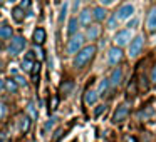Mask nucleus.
Wrapping results in <instances>:
<instances>
[{"instance_id": "nucleus-1", "label": "nucleus", "mask_w": 156, "mask_h": 142, "mask_svg": "<svg viewBox=\"0 0 156 142\" xmlns=\"http://www.w3.org/2000/svg\"><path fill=\"white\" fill-rule=\"evenodd\" d=\"M96 50H98V49H96V45H87V47L81 49V52H79V54L76 55V59H74V65L77 69L86 67V65H87L89 62L94 59Z\"/></svg>"}, {"instance_id": "nucleus-2", "label": "nucleus", "mask_w": 156, "mask_h": 142, "mask_svg": "<svg viewBox=\"0 0 156 142\" xmlns=\"http://www.w3.org/2000/svg\"><path fill=\"white\" fill-rule=\"evenodd\" d=\"M82 44H84V35L82 34H76V35H72L71 39H69V42H67V54H76L77 55L79 52H81V47H82Z\"/></svg>"}, {"instance_id": "nucleus-3", "label": "nucleus", "mask_w": 156, "mask_h": 142, "mask_svg": "<svg viewBox=\"0 0 156 142\" xmlns=\"http://www.w3.org/2000/svg\"><path fill=\"white\" fill-rule=\"evenodd\" d=\"M131 39H133V32L129 30V29H122V30H119L118 34L114 35V44L116 47H124V45L131 44Z\"/></svg>"}, {"instance_id": "nucleus-4", "label": "nucleus", "mask_w": 156, "mask_h": 142, "mask_svg": "<svg viewBox=\"0 0 156 142\" xmlns=\"http://www.w3.org/2000/svg\"><path fill=\"white\" fill-rule=\"evenodd\" d=\"M24 49H25V39H24V37H20V35H17V37H12L10 44H9V54L17 55V54H20Z\"/></svg>"}, {"instance_id": "nucleus-5", "label": "nucleus", "mask_w": 156, "mask_h": 142, "mask_svg": "<svg viewBox=\"0 0 156 142\" xmlns=\"http://www.w3.org/2000/svg\"><path fill=\"white\" fill-rule=\"evenodd\" d=\"M143 45H144V40H143L141 35H138V37H134L131 40V44H129V57L131 59H136L139 54H141L143 50Z\"/></svg>"}, {"instance_id": "nucleus-6", "label": "nucleus", "mask_w": 156, "mask_h": 142, "mask_svg": "<svg viewBox=\"0 0 156 142\" xmlns=\"http://www.w3.org/2000/svg\"><path fill=\"white\" fill-rule=\"evenodd\" d=\"M133 14H134V7H133L131 4H124L118 8V12H116L114 15H116V19H118V22H122V20L131 19Z\"/></svg>"}, {"instance_id": "nucleus-7", "label": "nucleus", "mask_w": 156, "mask_h": 142, "mask_svg": "<svg viewBox=\"0 0 156 142\" xmlns=\"http://www.w3.org/2000/svg\"><path fill=\"white\" fill-rule=\"evenodd\" d=\"M128 115H129V104L128 102H126V104H119L118 109H116V112H114V115H112V122H114V124H121Z\"/></svg>"}, {"instance_id": "nucleus-8", "label": "nucleus", "mask_w": 156, "mask_h": 142, "mask_svg": "<svg viewBox=\"0 0 156 142\" xmlns=\"http://www.w3.org/2000/svg\"><path fill=\"white\" fill-rule=\"evenodd\" d=\"M122 60V50L119 47H111L109 49V52H108V62L111 65H118L119 62Z\"/></svg>"}, {"instance_id": "nucleus-9", "label": "nucleus", "mask_w": 156, "mask_h": 142, "mask_svg": "<svg viewBox=\"0 0 156 142\" xmlns=\"http://www.w3.org/2000/svg\"><path fill=\"white\" fill-rule=\"evenodd\" d=\"M146 30L149 34H154L156 32V5L149 8L148 17H146Z\"/></svg>"}, {"instance_id": "nucleus-10", "label": "nucleus", "mask_w": 156, "mask_h": 142, "mask_svg": "<svg viewBox=\"0 0 156 142\" xmlns=\"http://www.w3.org/2000/svg\"><path fill=\"white\" fill-rule=\"evenodd\" d=\"M108 94H111V80L109 79H102L98 87V95L99 97H106Z\"/></svg>"}, {"instance_id": "nucleus-11", "label": "nucleus", "mask_w": 156, "mask_h": 142, "mask_svg": "<svg viewBox=\"0 0 156 142\" xmlns=\"http://www.w3.org/2000/svg\"><path fill=\"white\" fill-rule=\"evenodd\" d=\"M91 19H94V17H92V12L87 10V8H84V10L79 14V19H77V20H79V24H81V25L89 27V25H91Z\"/></svg>"}, {"instance_id": "nucleus-12", "label": "nucleus", "mask_w": 156, "mask_h": 142, "mask_svg": "<svg viewBox=\"0 0 156 142\" xmlns=\"http://www.w3.org/2000/svg\"><path fill=\"white\" fill-rule=\"evenodd\" d=\"M101 35V25L96 24V25H89L87 27V32H86V37L89 40H96V39Z\"/></svg>"}, {"instance_id": "nucleus-13", "label": "nucleus", "mask_w": 156, "mask_h": 142, "mask_svg": "<svg viewBox=\"0 0 156 142\" xmlns=\"http://www.w3.org/2000/svg\"><path fill=\"white\" fill-rule=\"evenodd\" d=\"M121 80H122V70L119 67H116L114 72H112V75H111V89H116L121 84Z\"/></svg>"}, {"instance_id": "nucleus-14", "label": "nucleus", "mask_w": 156, "mask_h": 142, "mask_svg": "<svg viewBox=\"0 0 156 142\" xmlns=\"http://www.w3.org/2000/svg\"><path fill=\"white\" fill-rule=\"evenodd\" d=\"M32 39H34V42H35L37 45L44 44V40H45V30H44L42 27H37V29L34 30V37H32Z\"/></svg>"}, {"instance_id": "nucleus-15", "label": "nucleus", "mask_w": 156, "mask_h": 142, "mask_svg": "<svg viewBox=\"0 0 156 142\" xmlns=\"http://www.w3.org/2000/svg\"><path fill=\"white\" fill-rule=\"evenodd\" d=\"M98 99H99V95H98V92H94V90H87L84 94V100H86V104H89V105H94L96 102H98Z\"/></svg>"}, {"instance_id": "nucleus-16", "label": "nucleus", "mask_w": 156, "mask_h": 142, "mask_svg": "<svg viewBox=\"0 0 156 142\" xmlns=\"http://www.w3.org/2000/svg\"><path fill=\"white\" fill-rule=\"evenodd\" d=\"M92 17H94L98 22H101V20H104V19L108 17V12H106L102 7H96L94 10H92Z\"/></svg>"}, {"instance_id": "nucleus-17", "label": "nucleus", "mask_w": 156, "mask_h": 142, "mask_svg": "<svg viewBox=\"0 0 156 142\" xmlns=\"http://www.w3.org/2000/svg\"><path fill=\"white\" fill-rule=\"evenodd\" d=\"M12 17H14V20L15 22H22L25 19V12H24V8H20V7H14L12 8Z\"/></svg>"}, {"instance_id": "nucleus-18", "label": "nucleus", "mask_w": 156, "mask_h": 142, "mask_svg": "<svg viewBox=\"0 0 156 142\" xmlns=\"http://www.w3.org/2000/svg\"><path fill=\"white\" fill-rule=\"evenodd\" d=\"M151 115H154V110H153L151 107H146V109H143V110L138 114V119L141 122H144V120H148V119H151Z\"/></svg>"}, {"instance_id": "nucleus-19", "label": "nucleus", "mask_w": 156, "mask_h": 142, "mask_svg": "<svg viewBox=\"0 0 156 142\" xmlns=\"http://www.w3.org/2000/svg\"><path fill=\"white\" fill-rule=\"evenodd\" d=\"M29 127H30V119L25 117V115H22V117L19 119V129H20L22 132H27Z\"/></svg>"}, {"instance_id": "nucleus-20", "label": "nucleus", "mask_w": 156, "mask_h": 142, "mask_svg": "<svg viewBox=\"0 0 156 142\" xmlns=\"http://www.w3.org/2000/svg\"><path fill=\"white\" fill-rule=\"evenodd\" d=\"M72 89H74V82H72V80H66L64 84L61 85V92H62L64 95H69Z\"/></svg>"}, {"instance_id": "nucleus-21", "label": "nucleus", "mask_w": 156, "mask_h": 142, "mask_svg": "<svg viewBox=\"0 0 156 142\" xmlns=\"http://www.w3.org/2000/svg\"><path fill=\"white\" fill-rule=\"evenodd\" d=\"M77 25H79V20H77V19H71V22H69V27H67L69 35H76V34H77Z\"/></svg>"}, {"instance_id": "nucleus-22", "label": "nucleus", "mask_w": 156, "mask_h": 142, "mask_svg": "<svg viewBox=\"0 0 156 142\" xmlns=\"http://www.w3.org/2000/svg\"><path fill=\"white\" fill-rule=\"evenodd\" d=\"M5 89H7L9 92H12V94H15V92L19 90V85H17V82H15L14 79H9V80L5 82Z\"/></svg>"}, {"instance_id": "nucleus-23", "label": "nucleus", "mask_w": 156, "mask_h": 142, "mask_svg": "<svg viewBox=\"0 0 156 142\" xmlns=\"http://www.w3.org/2000/svg\"><path fill=\"white\" fill-rule=\"evenodd\" d=\"M34 65H35L34 59H27V57H25V59H24V62H22V69H24L25 72H32Z\"/></svg>"}, {"instance_id": "nucleus-24", "label": "nucleus", "mask_w": 156, "mask_h": 142, "mask_svg": "<svg viewBox=\"0 0 156 142\" xmlns=\"http://www.w3.org/2000/svg\"><path fill=\"white\" fill-rule=\"evenodd\" d=\"M12 37V29L9 25H2L0 27V39H10Z\"/></svg>"}, {"instance_id": "nucleus-25", "label": "nucleus", "mask_w": 156, "mask_h": 142, "mask_svg": "<svg viewBox=\"0 0 156 142\" xmlns=\"http://www.w3.org/2000/svg\"><path fill=\"white\" fill-rule=\"evenodd\" d=\"M27 114L30 115V119H37L39 112H37V107H35V104H34V102H30V104L27 105Z\"/></svg>"}, {"instance_id": "nucleus-26", "label": "nucleus", "mask_w": 156, "mask_h": 142, "mask_svg": "<svg viewBox=\"0 0 156 142\" xmlns=\"http://www.w3.org/2000/svg\"><path fill=\"white\" fill-rule=\"evenodd\" d=\"M55 120H57V119H55V117H51V119H49V120H47V122H45V125H44V129H42V130H44V132H47V130H51V129H52V127H54V124H55Z\"/></svg>"}, {"instance_id": "nucleus-27", "label": "nucleus", "mask_w": 156, "mask_h": 142, "mask_svg": "<svg viewBox=\"0 0 156 142\" xmlns=\"http://www.w3.org/2000/svg\"><path fill=\"white\" fill-rule=\"evenodd\" d=\"M67 8H69V4H64L61 8V15H59V22H64L66 15H67Z\"/></svg>"}, {"instance_id": "nucleus-28", "label": "nucleus", "mask_w": 156, "mask_h": 142, "mask_svg": "<svg viewBox=\"0 0 156 142\" xmlns=\"http://www.w3.org/2000/svg\"><path fill=\"white\" fill-rule=\"evenodd\" d=\"M57 105H59V97H57V95H54V97L51 99V105H49V109L54 110V109H57Z\"/></svg>"}, {"instance_id": "nucleus-29", "label": "nucleus", "mask_w": 156, "mask_h": 142, "mask_svg": "<svg viewBox=\"0 0 156 142\" xmlns=\"http://www.w3.org/2000/svg\"><path fill=\"white\" fill-rule=\"evenodd\" d=\"M14 80L17 82V85H27V82H25V79L22 77V75H15Z\"/></svg>"}, {"instance_id": "nucleus-30", "label": "nucleus", "mask_w": 156, "mask_h": 142, "mask_svg": "<svg viewBox=\"0 0 156 142\" xmlns=\"http://www.w3.org/2000/svg\"><path fill=\"white\" fill-rule=\"evenodd\" d=\"M116 24H118V19H116V15H112V17L108 20V25H109V29H114V27H116Z\"/></svg>"}, {"instance_id": "nucleus-31", "label": "nucleus", "mask_w": 156, "mask_h": 142, "mask_svg": "<svg viewBox=\"0 0 156 142\" xmlns=\"http://www.w3.org/2000/svg\"><path fill=\"white\" fill-rule=\"evenodd\" d=\"M5 114H7V107H5V104H2V102H0V120L5 117Z\"/></svg>"}, {"instance_id": "nucleus-32", "label": "nucleus", "mask_w": 156, "mask_h": 142, "mask_svg": "<svg viewBox=\"0 0 156 142\" xmlns=\"http://www.w3.org/2000/svg\"><path fill=\"white\" fill-rule=\"evenodd\" d=\"M39 70H41V64H39V62H35V65H34V69H32V75H34V77H37V74H39Z\"/></svg>"}, {"instance_id": "nucleus-33", "label": "nucleus", "mask_w": 156, "mask_h": 142, "mask_svg": "<svg viewBox=\"0 0 156 142\" xmlns=\"http://www.w3.org/2000/svg\"><path fill=\"white\" fill-rule=\"evenodd\" d=\"M151 82H153V84H156V65L153 67V70H151Z\"/></svg>"}, {"instance_id": "nucleus-34", "label": "nucleus", "mask_w": 156, "mask_h": 142, "mask_svg": "<svg viewBox=\"0 0 156 142\" xmlns=\"http://www.w3.org/2000/svg\"><path fill=\"white\" fill-rule=\"evenodd\" d=\"M104 105H99V109H96V112H94V114H96V117H98V115H101L102 114V112H104Z\"/></svg>"}, {"instance_id": "nucleus-35", "label": "nucleus", "mask_w": 156, "mask_h": 142, "mask_svg": "<svg viewBox=\"0 0 156 142\" xmlns=\"http://www.w3.org/2000/svg\"><path fill=\"white\" fill-rule=\"evenodd\" d=\"M134 25H138V20H136V19H133V20H131V22H129V24H128V27H129V30H131V29H133V27H134Z\"/></svg>"}, {"instance_id": "nucleus-36", "label": "nucleus", "mask_w": 156, "mask_h": 142, "mask_svg": "<svg viewBox=\"0 0 156 142\" xmlns=\"http://www.w3.org/2000/svg\"><path fill=\"white\" fill-rule=\"evenodd\" d=\"M29 5H30V2H20V5H19V7H20V8H27Z\"/></svg>"}, {"instance_id": "nucleus-37", "label": "nucleus", "mask_w": 156, "mask_h": 142, "mask_svg": "<svg viewBox=\"0 0 156 142\" xmlns=\"http://www.w3.org/2000/svg\"><path fill=\"white\" fill-rule=\"evenodd\" d=\"M5 87V84H4V80H0V92H2V89Z\"/></svg>"}, {"instance_id": "nucleus-38", "label": "nucleus", "mask_w": 156, "mask_h": 142, "mask_svg": "<svg viewBox=\"0 0 156 142\" xmlns=\"http://www.w3.org/2000/svg\"><path fill=\"white\" fill-rule=\"evenodd\" d=\"M126 142H134V139H133V137H126Z\"/></svg>"}]
</instances>
